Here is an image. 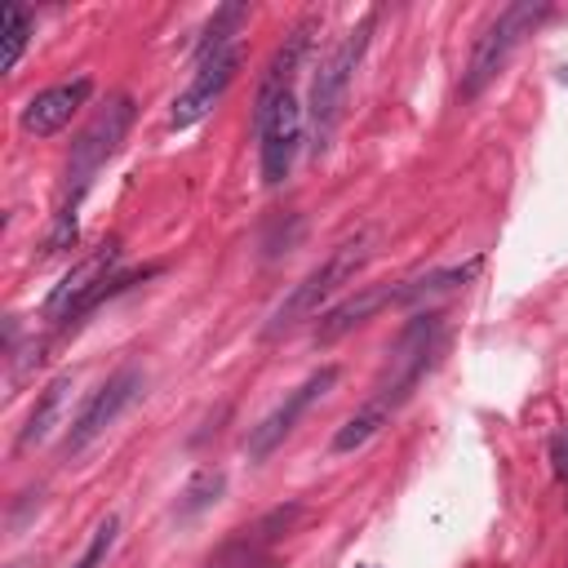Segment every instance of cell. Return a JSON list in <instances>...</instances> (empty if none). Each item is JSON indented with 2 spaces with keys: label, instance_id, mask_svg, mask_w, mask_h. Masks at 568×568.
<instances>
[{
  "label": "cell",
  "instance_id": "1",
  "mask_svg": "<svg viewBox=\"0 0 568 568\" xmlns=\"http://www.w3.org/2000/svg\"><path fill=\"white\" fill-rule=\"evenodd\" d=\"M439 351H444V315H439V311H426V315H417V320L399 333V342H395V351H390V368H386V377L373 386V395L337 426L333 453H337V457H342V453H355V448H364L382 426H390V417L413 399V390L422 386V377L439 364Z\"/></svg>",
  "mask_w": 568,
  "mask_h": 568
},
{
  "label": "cell",
  "instance_id": "2",
  "mask_svg": "<svg viewBox=\"0 0 568 568\" xmlns=\"http://www.w3.org/2000/svg\"><path fill=\"white\" fill-rule=\"evenodd\" d=\"M133 98L129 93H115L106 98L93 120L80 129V138L71 142V155H67V173H62V200H58V213H53V231H49V253L75 244V222H80V204L93 186V178L106 169V160L120 151V142L129 138L133 129Z\"/></svg>",
  "mask_w": 568,
  "mask_h": 568
},
{
  "label": "cell",
  "instance_id": "3",
  "mask_svg": "<svg viewBox=\"0 0 568 568\" xmlns=\"http://www.w3.org/2000/svg\"><path fill=\"white\" fill-rule=\"evenodd\" d=\"M377 27V9H368L333 49L328 58L315 67V80H311V93H306V142H311V155H324L337 124H342V111H346V93H351V80L368 53V36Z\"/></svg>",
  "mask_w": 568,
  "mask_h": 568
},
{
  "label": "cell",
  "instance_id": "4",
  "mask_svg": "<svg viewBox=\"0 0 568 568\" xmlns=\"http://www.w3.org/2000/svg\"><path fill=\"white\" fill-rule=\"evenodd\" d=\"M302 133H306V106L297 102V84L262 75L253 102V138H257V173L266 186H280L293 173V160L306 142Z\"/></svg>",
  "mask_w": 568,
  "mask_h": 568
},
{
  "label": "cell",
  "instance_id": "5",
  "mask_svg": "<svg viewBox=\"0 0 568 568\" xmlns=\"http://www.w3.org/2000/svg\"><path fill=\"white\" fill-rule=\"evenodd\" d=\"M368 257H373V240L368 235H351V240H342L320 266H311L284 297H280V306L271 311V320H266V337H280V333H288V328H297L302 320H315L346 284H355V275L368 266Z\"/></svg>",
  "mask_w": 568,
  "mask_h": 568
},
{
  "label": "cell",
  "instance_id": "6",
  "mask_svg": "<svg viewBox=\"0 0 568 568\" xmlns=\"http://www.w3.org/2000/svg\"><path fill=\"white\" fill-rule=\"evenodd\" d=\"M115 262H120V244L115 240H106L102 248H93L89 257H80L53 288H49V297H44V320L49 324H71V320H80L84 311H93L102 297H111V293H120V288H129V284H138V280H151L160 266H142V271H129V275H111L115 271Z\"/></svg>",
  "mask_w": 568,
  "mask_h": 568
},
{
  "label": "cell",
  "instance_id": "7",
  "mask_svg": "<svg viewBox=\"0 0 568 568\" xmlns=\"http://www.w3.org/2000/svg\"><path fill=\"white\" fill-rule=\"evenodd\" d=\"M546 18H550L546 0H515V4L497 9L493 22L484 27V36L470 49V62L462 71V98H479L497 80V71L510 62V53L524 44V36H532Z\"/></svg>",
  "mask_w": 568,
  "mask_h": 568
},
{
  "label": "cell",
  "instance_id": "8",
  "mask_svg": "<svg viewBox=\"0 0 568 568\" xmlns=\"http://www.w3.org/2000/svg\"><path fill=\"white\" fill-rule=\"evenodd\" d=\"M142 390H146V373L142 368H133V364H124V368H115L89 399H84V408L71 417V426H67V439H62V453L67 457H75V453H84L106 426H115L120 422V413L124 408H133L138 399H142Z\"/></svg>",
  "mask_w": 568,
  "mask_h": 568
},
{
  "label": "cell",
  "instance_id": "9",
  "mask_svg": "<svg viewBox=\"0 0 568 568\" xmlns=\"http://www.w3.org/2000/svg\"><path fill=\"white\" fill-rule=\"evenodd\" d=\"M337 377H342V368L337 364H324V368H315L302 386H293L253 430H248V439H244V453H248V462H266L293 430H297V422L306 417V408L315 404V399H324L333 386H337Z\"/></svg>",
  "mask_w": 568,
  "mask_h": 568
},
{
  "label": "cell",
  "instance_id": "10",
  "mask_svg": "<svg viewBox=\"0 0 568 568\" xmlns=\"http://www.w3.org/2000/svg\"><path fill=\"white\" fill-rule=\"evenodd\" d=\"M240 67H244V49H240V44H235V49H222V53H213V58H204V62H195L191 84L173 98L169 124H173V129L200 124V120L222 102V93L231 89V80L240 75Z\"/></svg>",
  "mask_w": 568,
  "mask_h": 568
},
{
  "label": "cell",
  "instance_id": "11",
  "mask_svg": "<svg viewBox=\"0 0 568 568\" xmlns=\"http://www.w3.org/2000/svg\"><path fill=\"white\" fill-rule=\"evenodd\" d=\"M89 93H93V80H89V75H75V80H62V84L40 89L36 98H27V106H22V115H18L22 133H31V138H53V133H62V129L71 124V115L89 102Z\"/></svg>",
  "mask_w": 568,
  "mask_h": 568
},
{
  "label": "cell",
  "instance_id": "12",
  "mask_svg": "<svg viewBox=\"0 0 568 568\" xmlns=\"http://www.w3.org/2000/svg\"><path fill=\"white\" fill-rule=\"evenodd\" d=\"M395 297H399V280L395 284H364L359 293H351V297H342L337 306H328L320 320H315V346H328V342H337V337H346L351 328H359V324H368L377 311H390L395 306Z\"/></svg>",
  "mask_w": 568,
  "mask_h": 568
},
{
  "label": "cell",
  "instance_id": "13",
  "mask_svg": "<svg viewBox=\"0 0 568 568\" xmlns=\"http://www.w3.org/2000/svg\"><path fill=\"white\" fill-rule=\"evenodd\" d=\"M71 390H75V377H71V373L53 377V382L40 390V399L31 404V413H27V422H22L18 448H36V444H44V439H49V435L62 426V413H67Z\"/></svg>",
  "mask_w": 568,
  "mask_h": 568
},
{
  "label": "cell",
  "instance_id": "14",
  "mask_svg": "<svg viewBox=\"0 0 568 568\" xmlns=\"http://www.w3.org/2000/svg\"><path fill=\"white\" fill-rule=\"evenodd\" d=\"M244 22H248V4H222V9H213V18L204 22V31L195 40V62H204V58H213L222 49H235V36H240Z\"/></svg>",
  "mask_w": 568,
  "mask_h": 568
},
{
  "label": "cell",
  "instance_id": "15",
  "mask_svg": "<svg viewBox=\"0 0 568 568\" xmlns=\"http://www.w3.org/2000/svg\"><path fill=\"white\" fill-rule=\"evenodd\" d=\"M222 493H226V470H200V475H191V484L178 493L173 515H178V519H195V515L209 510Z\"/></svg>",
  "mask_w": 568,
  "mask_h": 568
},
{
  "label": "cell",
  "instance_id": "16",
  "mask_svg": "<svg viewBox=\"0 0 568 568\" xmlns=\"http://www.w3.org/2000/svg\"><path fill=\"white\" fill-rule=\"evenodd\" d=\"M0 18H4V71H13V67L22 62L27 44H31V27H36V18H31L27 4H4Z\"/></svg>",
  "mask_w": 568,
  "mask_h": 568
},
{
  "label": "cell",
  "instance_id": "17",
  "mask_svg": "<svg viewBox=\"0 0 568 568\" xmlns=\"http://www.w3.org/2000/svg\"><path fill=\"white\" fill-rule=\"evenodd\" d=\"M115 532H120V519L115 515H106L98 528H93V537H89V546H84V555L71 564V568H98L102 559H106V550L115 546Z\"/></svg>",
  "mask_w": 568,
  "mask_h": 568
},
{
  "label": "cell",
  "instance_id": "18",
  "mask_svg": "<svg viewBox=\"0 0 568 568\" xmlns=\"http://www.w3.org/2000/svg\"><path fill=\"white\" fill-rule=\"evenodd\" d=\"M550 466H555L559 488L568 493V435H555V439H550Z\"/></svg>",
  "mask_w": 568,
  "mask_h": 568
},
{
  "label": "cell",
  "instance_id": "19",
  "mask_svg": "<svg viewBox=\"0 0 568 568\" xmlns=\"http://www.w3.org/2000/svg\"><path fill=\"white\" fill-rule=\"evenodd\" d=\"M222 568H248V559H235V564H222Z\"/></svg>",
  "mask_w": 568,
  "mask_h": 568
},
{
  "label": "cell",
  "instance_id": "20",
  "mask_svg": "<svg viewBox=\"0 0 568 568\" xmlns=\"http://www.w3.org/2000/svg\"><path fill=\"white\" fill-rule=\"evenodd\" d=\"M559 80H564V84H568V67H564V71H559Z\"/></svg>",
  "mask_w": 568,
  "mask_h": 568
},
{
  "label": "cell",
  "instance_id": "21",
  "mask_svg": "<svg viewBox=\"0 0 568 568\" xmlns=\"http://www.w3.org/2000/svg\"><path fill=\"white\" fill-rule=\"evenodd\" d=\"M359 568H373V564H359Z\"/></svg>",
  "mask_w": 568,
  "mask_h": 568
},
{
  "label": "cell",
  "instance_id": "22",
  "mask_svg": "<svg viewBox=\"0 0 568 568\" xmlns=\"http://www.w3.org/2000/svg\"><path fill=\"white\" fill-rule=\"evenodd\" d=\"M13 568H22V564H13Z\"/></svg>",
  "mask_w": 568,
  "mask_h": 568
}]
</instances>
